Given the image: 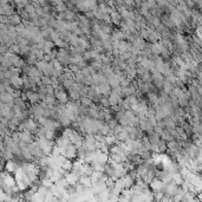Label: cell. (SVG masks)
<instances>
[{
    "mask_svg": "<svg viewBox=\"0 0 202 202\" xmlns=\"http://www.w3.org/2000/svg\"><path fill=\"white\" fill-rule=\"evenodd\" d=\"M72 164H73V163L71 162L70 159H65L64 162H63V164H62V169L65 170V171H70V170L72 169Z\"/></svg>",
    "mask_w": 202,
    "mask_h": 202,
    "instance_id": "obj_7",
    "label": "cell"
},
{
    "mask_svg": "<svg viewBox=\"0 0 202 202\" xmlns=\"http://www.w3.org/2000/svg\"><path fill=\"white\" fill-rule=\"evenodd\" d=\"M64 178L66 180V182L70 186H74V184L78 182L79 176H78L76 173H71V174H65V177H64Z\"/></svg>",
    "mask_w": 202,
    "mask_h": 202,
    "instance_id": "obj_2",
    "label": "cell"
},
{
    "mask_svg": "<svg viewBox=\"0 0 202 202\" xmlns=\"http://www.w3.org/2000/svg\"><path fill=\"white\" fill-rule=\"evenodd\" d=\"M121 19H122V17L117 13V12H111V15H110V20L112 21V23H115V24H121Z\"/></svg>",
    "mask_w": 202,
    "mask_h": 202,
    "instance_id": "obj_6",
    "label": "cell"
},
{
    "mask_svg": "<svg viewBox=\"0 0 202 202\" xmlns=\"http://www.w3.org/2000/svg\"><path fill=\"white\" fill-rule=\"evenodd\" d=\"M25 97L30 101V103H32V104H35V103H38V102L40 101V96H39V94H37V92H32V91H27V92L25 94Z\"/></svg>",
    "mask_w": 202,
    "mask_h": 202,
    "instance_id": "obj_3",
    "label": "cell"
},
{
    "mask_svg": "<svg viewBox=\"0 0 202 202\" xmlns=\"http://www.w3.org/2000/svg\"><path fill=\"white\" fill-rule=\"evenodd\" d=\"M82 103H83V105H86V106H89V105L92 104L90 97H83V98H82Z\"/></svg>",
    "mask_w": 202,
    "mask_h": 202,
    "instance_id": "obj_8",
    "label": "cell"
},
{
    "mask_svg": "<svg viewBox=\"0 0 202 202\" xmlns=\"http://www.w3.org/2000/svg\"><path fill=\"white\" fill-rule=\"evenodd\" d=\"M18 167H19L18 163H17L15 161H13L12 159H11V160H7V162H6V164H5V168H6V170H7L8 173H14Z\"/></svg>",
    "mask_w": 202,
    "mask_h": 202,
    "instance_id": "obj_4",
    "label": "cell"
},
{
    "mask_svg": "<svg viewBox=\"0 0 202 202\" xmlns=\"http://www.w3.org/2000/svg\"><path fill=\"white\" fill-rule=\"evenodd\" d=\"M79 180V182L82 183V186L84 187V188H91V186H92V182H91V178H90V176H82L80 178H78Z\"/></svg>",
    "mask_w": 202,
    "mask_h": 202,
    "instance_id": "obj_5",
    "label": "cell"
},
{
    "mask_svg": "<svg viewBox=\"0 0 202 202\" xmlns=\"http://www.w3.org/2000/svg\"><path fill=\"white\" fill-rule=\"evenodd\" d=\"M62 154H63V156H64L65 159L72 160L73 157L77 156V148H76L72 143H70V144H67L66 147H65V149H63Z\"/></svg>",
    "mask_w": 202,
    "mask_h": 202,
    "instance_id": "obj_1",
    "label": "cell"
}]
</instances>
